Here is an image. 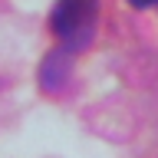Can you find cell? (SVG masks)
Returning a JSON list of instances; mask_svg holds the SVG:
<instances>
[{
  "mask_svg": "<svg viewBox=\"0 0 158 158\" xmlns=\"http://www.w3.org/2000/svg\"><path fill=\"white\" fill-rule=\"evenodd\" d=\"M96 17H99V0H56L49 27L66 53H79L92 40Z\"/></svg>",
  "mask_w": 158,
  "mask_h": 158,
  "instance_id": "6da1fadb",
  "label": "cell"
},
{
  "mask_svg": "<svg viewBox=\"0 0 158 158\" xmlns=\"http://www.w3.org/2000/svg\"><path fill=\"white\" fill-rule=\"evenodd\" d=\"M128 3H132V7H155L158 0H128Z\"/></svg>",
  "mask_w": 158,
  "mask_h": 158,
  "instance_id": "7a4b0ae2",
  "label": "cell"
}]
</instances>
